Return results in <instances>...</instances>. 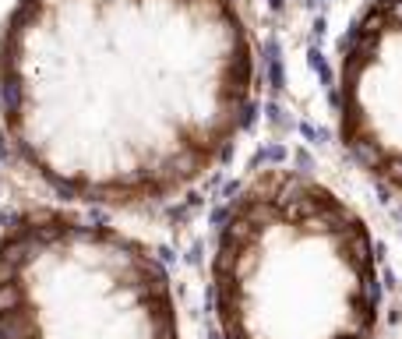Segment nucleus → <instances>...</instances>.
<instances>
[{"instance_id": "7ed1b4c3", "label": "nucleus", "mask_w": 402, "mask_h": 339, "mask_svg": "<svg viewBox=\"0 0 402 339\" xmlns=\"http://www.w3.org/2000/svg\"><path fill=\"white\" fill-rule=\"evenodd\" d=\"M0 339H183L169 269L134 233L74 205L0 223Z\"/></svg>"}, {"instance_id": "f03ea898", "label": "nucleus", "mask_w": 402, "mask_h": 339, "mask_svg": "<svg viewBox=\"0 0 402 339\" xmlns=\"http://www.w3.org/2000/svg\"><path fill=\"white\" fill-rule=\"evenodd\" d=\"M219 339H377V240L335 188L265 166L226 202L212 262Z\"/></svg>"}, {"instance_id": "f257e3e1", "label": "nucleus", "mask_w": 402, "mask_h": 339, "mask_svg": "<svg viewBox=\"0 0 402 339\" xmlns=\"http://www.w3.org/2000/svg\"><path fill=\"white\" fill-rule=\"evenodd\" d=\"M258 78L237 0H15L0 155L60 205L159 209L233 155Z\"/></svg>"}, {"instance_id": "20e7f679", "label": "nucleus", "mask_w": 402, "mask_h": 339, "mask_svg": "<svg viewBox=\"0 0 402 339\" xmlns=\"http://www.w3.org/2000/svg\"><path fill=\"white\" fill-rule=\"evenodd\" d=\"M335 134L360 174L402 202V0H363L339 43Z\"/></svg>"}]
</instances>
